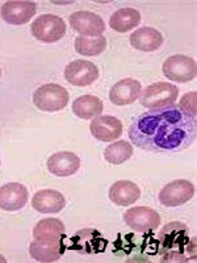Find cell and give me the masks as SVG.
Wrapping results in <instances>:
<instances>
[{
	"label": "cell",
	"mask_w": 197,
	"mask_h": 263,
	"mask_svg": "<svg viewBox=\"0 0 197 263\" xmlns=\"http://www.w3.org/2000/svg\"><path fill=\"white\" fill-rule=\"evenodd\" d=\"M162 262H194L196 246L191 242L188 229L183 222H170L159 234Z\"/></svg>",
	"instance_id": "cell-2"
},
{
	"label": "cell",
	"mask_w": 197,
	"mask_h": 263,
	"mask_svg": "<svg viewBox=\"0 0 197 263\" xmlns=\"http://www.w3.org/2000/svg\"><path fill=\"white\" fill-rule=\"evenodd\" d=\"M91 135L102 142H112L123 135V123L117 117L104 115L91 121Z\"/></svg>",
	"instance_id": "cell-13"
},
{
	"label": "cell",
	"mask_w": 197,
	"mask_h": 263,
	"mask_svg": "<svg viewBox=\"0 0 197 263\" xmlns=\"http://www.w3.org/2000/svg\"><path fill=\"white\" fill-rule=\"evenodd\" d=\"M65 205V196L55 190H41L32 197V206L40 213H58Z\"/></svg>",
	"instance_id": "cell-17"
},
{
	"label": "cell",
	"mask_w": 197,
	"mask_h": 263,
	"mask_svg": "<svg viewBox=\"0 0 197 263\" xmlns=\"http://www.w3.org/2000/svg\"><path fill=\"white\" fill-rule=\"evenodd\" d=\"M196 132V117L188 116L173 104L140 115L129 128V138L140 149L167 154L191 146Z\"/></svg>",
	"instance_id": "cell-1"
},
{
	"label": "cell",
	"mask_w": 197,
	"mask_h": 263,
	"mask_svg": "<svg viewBox=\"0 0 197 263\" xmlns=\"http://www.w3.org/2000/svg\"><path fill=\"white\" fill-rule=\"evenodd\" d=\"M0 77H2V70H0Z\"/></svg>",
	"instance_id": "cell-27"
},
{
	"label": "cell",
	"mask_w": 197,
	"mask_h": 263,
	"mask_svg": "<svg viewBox=\"0 0 197 263\" xmlns=\"http://www.w3.org/2000/svg\"><path fill=\"white\" fill-rule=\"evenodd\" d=\"M65 78L72 86H91L97 81L98 69L90 61L75 60L66 66Z\"/></svg>",
	"instance_id": "cell-9"
},
{
	"label": "cell",
	"mask_w": 197,
	"mask_h": 263,
	"mask_svg": "<svg viewBox=\"0 0 197 263\" xmlns=\"http://www.w3.org/2000/svg\"><path fill=\"white\" fill-rule=\"evenodd\" d=\"M179 96V88L168 82H158L141 91L140 102L147 109H162L175 104Z\"/></svg>",
	"instance_id": "cell-3"
},
{
	"label": "cell",
	"mask_w": 197,
	"mask_h": 263,
	"mask_svg": "<svg viewBox=\"0 0 197 263\" xmlns=\"http://www.w3.org/2000/svg\"><path fill=\"white\" fill-rule=\"evenodd\" d=\"M0 262H2V263H6V262H7L6 258H4L3 255H2V254H0Z\"/></svg>",
	"instance_id": "cell-26"
},
{
	"label": "cell",
	"mask_w": 197,
	"mask_h": 263,
	"mask_svg": "<svg viewBox=\"0 0 197 263\" xmlns=\"http://www.w3.org/2000/svg\"><path fill=\"white\" fill-rule=\"evenodd\" d=\"M196 91H191V92H187L182 98L179 103V108L182 109L184 114H187L191 117H196Z\"/></svg>",
	"instance_id": "cell-25"
},
{
	"label": "cell",
	"mask_w": 197,
	"mask_h": 263,
	"mask_svg": "<svg viewBox=\"0 0 197 263\" xmlns=\"http://www.w3.org/2000/svg\"><path fill=\"white\" fill-rule=\"evenodd\" d=\"M46 164L55 177H71L81 167V159L71 152H60L49 157Z\"/></svg>",
	"instance_id": "cell-16"
},
{
	"label": "cell",
	"mask_w": 197,
	"mask_h": 263,
	"mask_svg": "<svg viewBox=\"0 0 197 263\" xmlns=\"http://www.w3.org/2000/svg\"><path fill=\"white\" fill-rule=\"evenodd\" d=\"M28 190L21 183H7L0 187V208L7 212H15V211L24 208L28 201Z\"/></svg>",
	"instance_id": "cell-14"
},
{
	"label": "cell",
	"mask_w": 197,
	"mask_h": 263,
	"mask_svg": "<svg viewBox=\"0 0 197 263\" xmlns=\"http://www.w3.org/2000/svg\"><path fill=\"white\" fill-rule=\"evenodd\" d=\"M66 228L60 218H44L33 229V237L38 239L65 238Z\"/></svg>",
	"instance_id": "cell-22"
},
{
	"label": "cell",
	"mask_w": 197,
	"mask_h": 263,
	"mask_svg": "<svg viewBox=\"0 0 197 263\" xmlns=\"http://www.w3.org/2000/svg\"><path fill=\"white\" fill-rule=\"evenodd\" d=\"M162 70L166 78L179 83L193 81L197 72L196 62L193 58L183 54H176L167 58L162 66Z\"/></svg>",
	"instance_id": "cell-6"
},
{
	"label": "cell",
	"mask_w": 197,
	"mask_h": 263,
	"mask_svg": "<svg viewBox=\"0 0 197 263\" xmlns=\"http://www.w3.org/2000/svg\"><path fill=\"white\" fill-rule=\"evenodd\" d=\"M130 45L141 51H155L163 45V36L155 28H138L131 33Z\"/></svg>",
	"instance_id": "cell-18"
},
{
	"label": "cell",
	"mask_w": 197,
	"mask_h": 263,
	"mask_svg": "<svg viewBox=\"0 0 197 263\" xmlns=\"http://www.w3.org/2000/svg\"><path fill=\"white\" fill-rule=\"evenodd\" d=\"M194 195V185L189 180L178 179L168 183L159 192V201L164 206H180L188 203Z\"/></svg>",
	"instance_id": "cell-8"
},
{
	"label": "cell",
	"mask_w": 197,
	"mask_h": 263,
	"mask_svg": "<svg viewBox=\"0 0 197 263\" xmlns=\"http://www.w3.org/2000/svg\"><path fill=\"white\" fill-rule=\"evenodd\" d=\"M141 23V13L134 8H121L109 18V27L120 33L134 29Z\"/></svg>",
	"instance_id": "cell-21"
},
{
	"label": "cell",
	"mask_w": 197,
	"mask_h": 263,
	"mask_svg": "<svg viewBox=\"0 0 197 263\" xmlns=\"http://www.w3.org/2000/svg\"><path fill=\"white\" fill-rule=\"evenodd\" d=\"M103 102L97 96L83 95L75 99L72 103V112L75 116L83 120H91L100 116L103 112Z\"/></svg>",
	"instance_id": "cell-20"
},
{
	"label": "cell",
	"mask_w": 197,
	"mask_h": 263,
	"mask_svg": "<svg viewBox=\"0 0 197 263\" xmlns=\"http://www.w3.org/2000/svg\"><path fill=\"white\" fill-rule=\"evenodd\" d=\"M37 4L27 0H11L6 2L0 8V16L11 25L27 24L36 15Z\"/></svg>",
	"instance_id": "cell-10"
},
{
	"label": "cell",
	"mask_w": 197,
	"mask_h": 263,
	"mask_svg": "<svg viewBox=\"0 0 197 263\" xmlns=\"http://www.w3.org/2000/svg\"><path fill=\"white\" fill-rule=\"evenodd\" d=\"M124 221L134 232L146 233L161 225V216L149 206H133L124 213Z\"/></svg>",
	"instance_id": "cell-7"
},
{
	"label": "cell",
	"mask_w": 197,
	"mask_h": 263,
	"mask_svg": "<svg viewBox=\"0 0 197 263\" xmlns=\"http://www.w3.org/2000/svg\"><path fill=\"white\" fill-rule=\"evenodd\" d=\"M131 156H133V146L130 142H126L125 140L112 142L104 152L105 161L111 164L124 163Z\"/></svg>",
	"instance_id": "cell-24"
},
{
	"label": "cell",
	"mask_w": 197,
	"mask_h": 263,
	"mask_svg": "<svg viewBox=\"0 0 197 263\" xmlns=\"http://www.w3.org/2000/svg\"><path fill=\"white\" fill-rule=\"evenodd\" d=\"M33 37L41 42L53 44L66 34V24L60 16L46 13L41 15L32 23L30 28Z\"/></svg>",
	"instance_id": "cell-5"
},
{
	"label": "cell",
	"mask_w": 197,
	"mask_h": 263,
	"mask_svg": "<svg viewBox=\"0 0 197 263\" xmlns=\"http://www.w3.org/2000/svg\"><path fill=\"white\" fill-rule=\"evenodd\" d=\"M70 27L81 36H103L105 23L102 17L90 11H78L69 16Z\"/></svg>",
	"instance_id": "cell-11"
},
{
	"label": "cell",
	"mask_w": 197,
	"mask_h": 263,
	"mask_svg": "<svg viewBox=\"0 0 197 263\" xmlns=\"http://www.w3.org/2000/svg\"><path fill=\"white\" fill-rule=\"evenodd\" d=\"M65 238L60 239H38L36 238L30 243L29 253L33 259L42 263L57 262L63 255L66 245L63 242Z\"/></svg>",
	"instance_id": "cell-12"
},
{
	"label": "cell",
	"mask_w": 197,
	"mask_h": 263,
	"mask_svg": "<svg viewBox=\"0 0 197 263\" xmlns=\"http://www.w3.org/2000/svg\"><path fill=\"white\" fill-rule=\"evenodd\" d=\"M142 86L137 79L125 78L113 84L109 91V100L116 105H129L140 98Z\"/></svg>",
	"instance_id": "cell-15"
},
{
	"label": "cell",
	"mask_w": 197,
	"mask_h": 263,
	"mask_svg": "<svg viewBox=\"0 0 197 263\" xmlns=\"http://www.w3.org/2000/svg\"><path fill=\"white\" fill-rule=\"evenodd\" d=\"M69 103V92L57 83L38 87L33 93V104L44 112H58Z\"/></svg>",
	"instance_id": "cell-4"
},
{
	"label": "cell",
	"mask_w": 197,
	"mask_h": 263,
	"mask_svg": "<svg viewBox=\"0 0 197 263\" xmlns=\"http://www.w3.org/2000/svg\"><path fill=\"white\" fill-rule=\"evenodd\" d=\"M141 197V189L131 180H119L109 189V199L119 206H128L137 203Z\"/></svg>",
	"instance_id": "cell-19"
},
{
	"label": "cell",
	"mask_w": 197,
	"mask_h": 263,
	"mask_svg": "<svg viewBox=\"0 0 197 263\" xmlns=\"http://www.w3.org/2000/svg\"><path fill=\"white\" fill-rule=\"evenodd\" d=\"M107 48V39L104 36H78L75 40L76 53L87 57L98 55Z\"/></svg>",
	"instance_id": "cell-23"
}]
</instances>
